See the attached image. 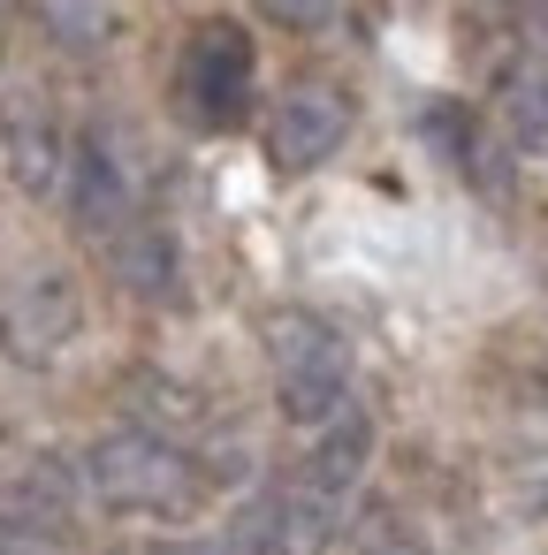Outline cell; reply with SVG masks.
<instances>
[{
	"instance_id": "obj_1",
	"label": "cell",
	"mask_w": 548,
	"mask_h": 555,
	"mask_svg": "<svg viewBox=\"0 0 548 555\" xmlns=\"http://www.w3.org/2000/svg\"><path fill=\"white\" fill-rule=\"evenodd\" d=\"M267 350L282 373V418L297 426H328L351 411V350L328 320L313 312H275L267 320Z\"/></svg>"
},
{
	"instance_id": "obj_2",
	"label": "cell",
	"mask_w": 548,
	"mask_h": 555,
	"mask_svg": "<svg viewBox=\"0 0 548 555\" xmlns=\"http://www.w3.org/2000/svg\"><path fill=\"white\" fill-rule=\"evenodd\" d=\"M92 487H100V502H115V509L176 517V509H191L199 472H191V456H183L176 441H161V434H145V426H123V434H107V441L92 449Z\"/></svg>"
},
{
	"instance_id": "obj_3",
	"label": "cell",
	"mask_w": 548,
	"mask_h": 555,
	"mask_svg": "<svg viewBox=\"0 0 548 555\" xmlns=\"http://www.w3.org/2000/svg\"><path fill=\"white\" fill-rule=\"evenodd\" d=\"M252 100V39L237 24H206L183 54V107L206 130H229Z\"/></svg>"
},
{
	"instance_id": "obj_4",
	"label": "cell",
	"mask_w": 548,
	"mask_h": 555,
	"mask_svg": "<svg viewBox=\"0 0 548 555\" xmlns=\"http://www.w3.org/2000/svg\"><path fill=\"white\" fill-rule=\"evenodd\" d=\"M343 130H351V100L328 92V85H297L275 107V122H267V160L282 176H305V168H320L343 145Z\"/></svg>"
},
{
	"instance_id": "obj_5",
	"label": "cell",
	"mask_w": 548,
	"mask_h": 555,
	"mask_svg": "<svg viewBox=\"0 0 548 555\" xmlns=\"http://www.w3.org/2000/svg\"><path fill=\"white\" fill-rule=\"evenodd\" d=\"M77 282L69 274H31V282H16V305H9V327H16V350H62L69 335H77Z\"/></svg>"
},
{
	"instance_id": "obj_6",
	"label": "cell",
	"mask_w": 548,
	"mask_h": 555,
	"mask_svg": "<svg viewBox=\"0 0 548 555\" xmlns=\"http://www.w3.org/2000/svg\"><path fill=\"white\" fill-rule=\"evenodd\" d=\"M366 449H373L366 418H358V411H343V418H335V434L313 449V464H305V487H313L320 502H343V494L358 487V472H366Z\"/></svg>"
},
{
	"instance_id": "obj_7",
	"label": "cell",
	"mask_w": 548,
	"mask_h": 555,
	"mask_svg": "<svg viewBox=\"0 0 548 555\" xmlns=\"http://www.w3.org/2000/svg\"><path fill=\"white\" fill-rule=\"evenodd\" d=\"M54 532V525H69V472L54 464V456H39V464H24L16 479H9V532Z\"/></svg>"
},
{
	"instance_id": "obj_8",
	"label": "cell",
	"mask_w": 548,
	"mask_h": 555,
	"mask_svg": "<svg viewBox=\"0 0 548 555\" xmlns=\"http://www.w3.org/2000/svg\"><path fill=\"white\" fill-rule=\"evenodd\" d=\"M115 282L130 297H168L176 289V244L161 229H123L115 236Z\"/></svg>"
},
{
	"instance_id": "obj_9",
	"label": "cell",
	"mask_w": 548,
	"mask_h": 555,
	"mask_svg": "<svg viewBox=\"0 0 548 555\" xmlns=\"http://www.w3.org/2000/svg\"><path fill=\"white\" fill-rule=\"evenodd\" d=\"M9 176H16V191H31V198L62 191V138H54L47 122H9Z\"/></svg>"
},
{
	"instance_id": "obj_10",
	"label": "cell",
	"mask_w": 548,
	"mask_h": 555,
	"mask_svg": "<svg viewBox=\"0 0 548 555\" xmlns=\"http://www.w3.org/2000/svg\"><path fill=\"white\" fill-rule=\"evenodd\" d=\"M123 214H130V198H123L115 160L100 145H85V160H77V221L85 229H123Z\"/></svg>"
},
{
	"instance_id": "obj_11",
	"label": "cell",
	"mask_w": 548,
	"mask_h": 555,
	"mask_svg": "<svg viewBox=\"0 0 548 555\" xmlns=\"http://www.w3.org/2000/svg\"><path fill=\"white\" fill-rule=\"evenodd\" d=\"M502 138L518 153H548V77H510L502 85Z\"/></svg>"
},
{
	"instance_id": "obj_12",
	"label": "cell",
	"mask_w": 548,
	"mask_h": 555,
	"mask_svg": "<svg viewBox=\"0 0 548 555\" xmlns=\"http://www.w3.org/2000/svg\"><path fill=\"white\" fill-rule=\"evenodd\" d=\"M31 16L47 24V39H62L77 54L107 39V9H100V0H31Z\"/></svg>"
},
{
	"instance_id": "obj_13",
	"label": "cell",
	"mask_w": 548,
	"mask_h": 555,
	"mask_svg": "<svg viewBox=\"0 0 548 555\" xmlns=\"http://www.w3.org/2000/svg\"><path fill=\"white\" fill-rule=\"evenodd\" d=\"M259 16L282 24V31H320L335 16V0H259Z\"/></svg>"
},
{
	"instance_id": "obj_14",
	"label": "cell",
	"mask_w": 548,
	"mask_h": 555,
	"mask_svg": "<svg viewBox=\"0 0 548 555\" xmlns=\"http://www.w3.org/2000/svg\"><path fill=\"white\" fill-rule=\"evenodd\" d=\"M153 555H221V547H206V540H176V547H153Z\"/></svg>"
},
{
	"instance_id": "obj_15",
	"label": "cell",
	"mask_w": 548,
	"mask_h": 555,
	"mask_svg": "<svg viewBox=\"0 0 548 555\" xmlns=\"http://www.w3.org/2000/svg\"><path fill=\"white\" fill-rule=\"evenodd\" d=\"M9 555H54V547H31V532H9Z\"/></svg>"
},
{
	"instance_id": "obj_16",
	"label": "cell",
	"mask_w": 548,
	"mask_h": 555,
	"mask_svg": "<svg viewBox=\"0 0 548 555\" xmlns=\"http://www.w3.org/2000/svg\"><path fill=\"white\" fill-rule=\"evenodd\" d=\"M373 555H426V547H419V540H381Z\"/></svg>"
}]
</instances>
